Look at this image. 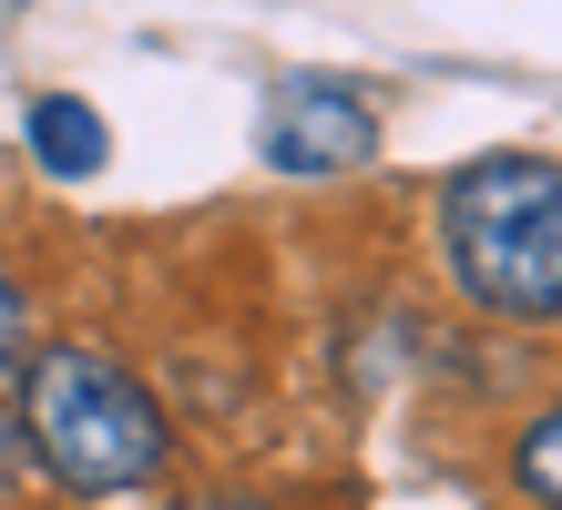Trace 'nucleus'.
I'll return each instance as SVG.
<instances>
[{
    "mask_svg": "<svg viewBox=\"0 0 562 510\" xmlns=\"http://www.w3.org/2000/svg\"><path fill=\"white\" fill-rule=\"evenodd\" d=\"M21 439H31V469L72 500H113V490H144L164 460H175V429H164L154 388L123 367L113 348H31L21 367Z\"/></svg>",
    "mask_w": 562,
    "mask_h": 510,
    "instance_id": "f257e3e1",
    "label": "nucleus"
},
{
    "mask_svg": "<svg viewBox=\"0 0 562 510\" xmlns=\"http://www.w3.org/2000/svg\"><path fill=\"white\" fill-rule=\"evenodd\" d=\"M440 256L471 306L512 327L562 317V163L481 154L440 184Z\"/></svg>",
    "mask_w": 562,
    "mask_h": 510,
    "instance_id": "f03ea898",
    "label": "nucleus"
},
{
    "mask_svg": "<svg viewBox=\"0 0 562 510\" xmlns=\"http://www.w3.org/2000/svg\"><path fill=\"white\" fill-rule=\"evenodd\" d=\"M379 144H389L379 102L338 72H296L267 92V163L277 174H358V163H379Z\"/></svg>",
    "mask_w": 562,
    "mask_h": 510,
    "instance_id": "7ed1b4c3",
    "label": "nucleus"
},
{
    "mask_svg": "<svg viewBox=\"0 0 562 510\" xmlns=\"http://www.w3.org/2000/svg\"><path fill=\"white\" fill-rule=\"evenodd\" d=\"M103 154H113L103 144V113H92L82 92H42V102H31V163H42L52 184H92Z\"/></svg>",
    "mask_w": 562,
    "mask_h": 510,
    "instance_id": "20e7f679",
    "label": "nucleus"
},
{
    "mask_svg": "<svg viewBox=\"0 0 562 510\" xmlns=\"http://www.w3.org/2000/svg\"><path fill=\"white\" fill-rule=\"evenodd\" d=\"M512 490L542 500V510H562V408H542V419L512 439Z\"/></svg>",
    "mask_w": 562,
    "mask_h": 510,
    "instance_id": "39448f33",
    "label": "nucleus"
},
{
    "mask_svg": "<svg viewBox=\"0 0 562 510\" xmlns=\"http://www.w3.org/2000/svg\"><path fill=\"white\" fill-rule=\"evenodd\" d=\"M21 367H31V296L21 276H0V398H21Z\"/></svg>",
    "mask_w": 562,
    "mask_h": 510,
    "instance_id": "423d86ee",
    "label": "nucleus"
}]
</instances>
